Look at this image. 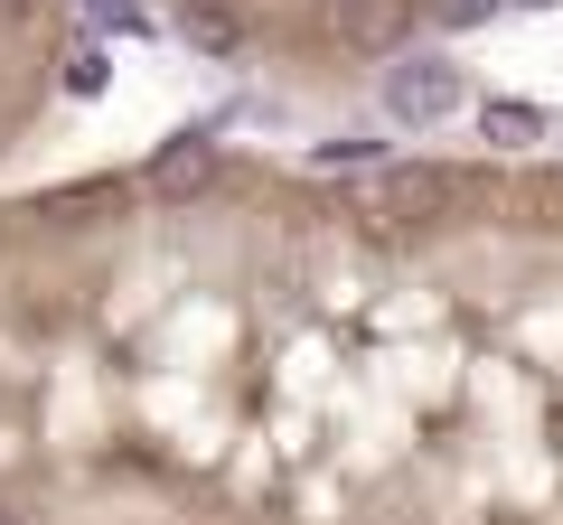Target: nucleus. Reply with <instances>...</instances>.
I'll list each match as a JSON object with an SVG mask.
<instances>
[{
  "label": "nucleus",
  "mask_w": 563,
  "mask_h": 525,
  "mask_svg": "<svg viewBox=\"0 0 563 525\" xmlns=\"http://www.w3.org/2000/svg\"><path fill=\"white\" fill-rule=\"evenodd\" d=\"M85 29H113V38H141V10H132V0H85Z\"/></svg>",
  "instance_id": "7"
},
{
  "label": "nucleus",
  "mask_w": 563,
  "mask_h": 525,
  "mask_svg": "<svg viewBox=\"0 0 563 525\" xmlns=\"http://www.w3.org/2000/svg\"><path fill=\"white\" fill-rule=\"evenodd\" d=\"M0 525H29V516H20V506H10V498H0Z\"/></svg>",
  "instance_id": "10"
},
{
  "label": "nucleus",
  "mask_w": 563,
  "mask_h": 525,
  "mask_svg": "<svg viewBox=\"0 0 563 525\" xmlns=\"http://www.w3.org/2000/svg\"><path fill=\"white\" fill-rule=\"evenodd\" d=\"M179 38L207 47V57H235V47H244V20L225 10V0H179Z\"/></svg>",
  "instance_id": "4"
},
{
  "label": "nucleus",
  "mask_w": 563,
  "mask_h": 525,
  "mask_svg": "<svg viewBox=\"0 0 563 525\" xmlns=\"http://www.w3.org/2000/svg\"><path fill=\"white\" fill-rule=\"evenodd\" d=\"M442 206H451V169H442V160H376V169H366V188H357V225H366L376 244L432 235Z\"/></svg>",
  "instance_id": "1"
},
{
  "label": "nucleus",
  "mask_w": 563,
  "mask_h": 525,
  "mask_svg": "<svg viewBox=\"0 0 563 525\" xmlns=\"http://www.w3.org/2000/svg\"><path fill=\"white\" fill-rule=\"evenodd\" d=\"M198 179H207V142H169L151 160V188H198Z\"/></svg>",
  "instance_id": "6"
},
{
  "label": "nucleus",
  "mask_w": 563,
  "mask_h": 525,
  "mask_svg": "<svg viewBox=\"0 0 563 525\" xmlns=\"http://www.w3.org/2000/svg\"><path fill=\"white\" fill-rule=\"evenodd\" d=\"M320 169H376V150H366V142H329Z\"/></svg>",
  "instance_id": "9"
},
{
  "label": "nucleus",
  "mask_w": 563,
  "mask_h": 525,
  "mask_svg": "<svg viewBox=\"0 0 563 525\" xmlns=\"http://www.w3.org/2000/svg\"><path fill=\"white\" fill-rule=\"evenodd\" d=\"M422 0H339V47L357 57H413Z\"/></svg>",
  "instance_id": "3"
},
{
  "label": "nucleus",
  "mask_w": 563,
  "mask_h": 525,
  "mask_svg": "<svg viewBox=\"0 0 563 525\" xmlns=\"http://www.w3.org/2000/svg\"><path fill=\"white\" fill-rule=\"evenodd\" d=\"M376 103H385V122H451L470 103V85H461L451 57H395L385 85H376Z\"/></svg>",
  "instance_id": "2"
},
{
  "label": "nucleus",
  "mask_w": 563,
  "mask_h": 525,
  "mask_svg": "<svg viewBox=\"0 0 563 525\" xmlns=\"http://www.w3.org/2000/svg\"><path fill=\"white\" fill-rule=\"evenodd\" d=\"M47 10H57V0H0V29H10V38H29Z\"/></svg>",
  "instance_id": "8"
},
{
  "label": "nucleus",
  "mask_w": 563,
  "mask_h": 525,
  "mask_svg": "<svg viewBox=\"0 0 563 525\" xmlns=\"http://www.w3.org/2000/svg\"><path fill=\"white\" fill-rule=\"evenodd\" d=\"M479 132H488L498 150H536V142H544V113H536V103H488Z\"/></svg>",
  "instance_id": "5"
}]
</instances>
